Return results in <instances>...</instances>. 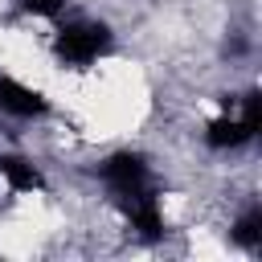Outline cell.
I'll list each match as a JSON object with an SVG mask.
<instances>
[{
	"mask_svg": "<svg viewBox=\"0 0 262 262\" xmlns=\"http://www.w3.org/2000/svg\"><path fill=\"white\" fill-rule=\"evenodd\" d=\"M106 49H111V29L98 25V20H70V25H61L57 37H53V53H57V61L70 66V70L94 66Z\"/></svg>",
	"mask_w": 262,
	"mask_h": 262,
	"instance_id": "cell-1",
	"label": "cell"
},
{
	"mask_svg": "<svg viewBox=\"0 0 262 262\" xmlns=\"http://www.w3.org/2000/svg\"><path fill=\"white\" fill-rule=\"evenodd\" d=\"M258 127H262V98H258V90H250L242 98V111L237 115L225 111V115H217L205 127V143L213 151H233V147H246L258 135Z\"/></svg>",
	"mask_w": 262,
	"mask_h": 262,
	"instance_id": "cell-2",
	"label": "cell"
},
{
	"mask_svg": "<svg viewBox=\"0 0 262 262\" xmlns=\"http://www.w3.org/2000/svg\"><path fill=\"white\" fill-rule=\"evenodd\" d=\"M102 180H106L111 192H119L123 201L151 188V172H147L143 156H135V151H115V156H106V160H102Z\"/></svg>",
	"mask_w": 262,
	"mask_h": 262,
	"instance_id": "cell-3",
	"label": "cell"
},
{
	"mask_svg": "<svg viewBox=\"0 0 262 262\" xmlns=\"http://www.w3.org/2000/svg\"><path fill=\"white\" fill-rule=\"evenodd\" d=\"M0 111H4V115H12V119H37V115H45V111H49V102H45V94H41V90L25 86L20 78L0 74Z\"/></svg>",
	"mask_w": 262,
	"mask_h": 262,
	"instance_id": "cell-4",
	"label": "cell"
},
{
	"mask_svg": "<svg viewBox=\"0 0 262 262\" xmlns=\"http://www.w3.org/2000/svg\"><path fill=\"white\" fill-rule=\"evenodd\" d=\"M0 180L8 184V192H41L45 188V176L25 156H0Z\"/></svg>",
	"mask_w": 262,
	"mask_h": 262,
	"instance_id": "cell-5",
	"label": "cell"
},
{
	"mask_svg": "<svg viewBox=\"0 0 262 262\" xmlns=\"http://www.w3.org/2000/svg\"><path fill=\"white\" fill-rule=\"evenodd\" d=\"M229 237H233L242 250H250V254H254V250L262 246V209H258V205H250V209H246V213L233 221Z\"/></svg>",
	"mask_w": 262,
	"mask_h": 262,
	"instance_id": "cell-6",
	"label": "cell"
},
{
	"mask_svg": "<svg viewBox=\"0 0 262 262\" xmlns=\"http://www.w3.org/2000/svg\"><path fill=\"white\" fill-rule=\"evenodd\" d=\"M61 4H66V0H25V8H29L33 16H57Z\"/></svg>",
	"mask_w": 262,
	"mask_h": 262,
	"instance_id": "cell-7",
	"label": "cell"
}]
</instances>
